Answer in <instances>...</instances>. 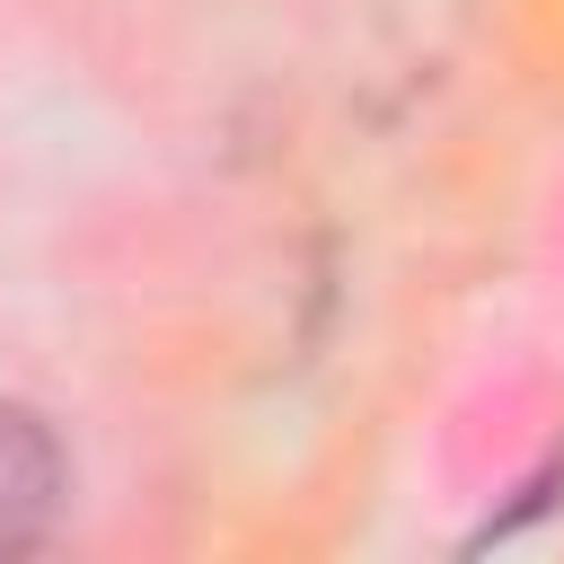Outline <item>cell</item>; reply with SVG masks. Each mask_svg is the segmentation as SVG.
I'll use <instances>...</instances> for the list:
<instances>
[{"instance_id":"1","label":"cell","mask_w":564,"mask_h":564,"mask_svg":"<svg viewBox=\"0 0 564 564\" xmlns=\"http://www.w3.org/2000/svg\"><path fill=\"white\" fill-rule=\"evenodd\" d=\"M62 502V449L35 414H0V555L35 546Z\"/></svg>"}]
</instances>
